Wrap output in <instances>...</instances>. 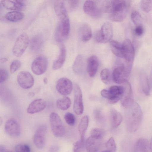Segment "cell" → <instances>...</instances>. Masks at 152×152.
I'll list each match as a JSON object with an SVG mask.
<instances>
[{"label": "cell", "mask_w": 152, "mask_h": 152, "mask_svg": "<svg viewBox=\"0 0 152 152\" xmlns=\"http://www.w3.org/2000/svg\"><path fill=\"white\" fill-rule=\"evenodd\" d=\"M59 150V147L57 145H52L50 148L49 152H58Z\"/></svg>", "instance_id": "bcb514c9"}, {"label": "cell", "mask_w": 152, "mask_h": 152, "mask_svg": "<svg viewBox=\"0 0 152 152\" xmlns=\"http://www.w3.org/2000/svg\"><path fill=\"white\" fill-rule=\"evenodd\" d=\"M73 110L77 115H81L84 110L81 90L79 86L77 84L75 85L74 87Z\"/></svg>", "instance_id": "30bf717a"}, {"label": "cell", "mask_w": 152, "mask_h": 152, "mask_svg": "<svg viewBox=\"0 0 152 152\" xmlns=\"http://www.w3.org/2000/svg\"><path fill=\"white\" fill-rule=\"evenodd\" d=\"M47 129L46 125H42L38 127L34 134V143L36 147L39 149H42L44 146Z\"/></svg>", "instance_id": "4fadbf2b"}, {"label": "cell", "mask_w": 152, "mask_h": 152, "mask_svg": "<svg viewBox=\"0 0 152 152\" xmlns=\"http://www.w3.org/2000/svg\"><path fill=\"white\" fill-rule=\"evenodd\" d=\"M83 64L82 56L80 55H78L73 65L72 69L74 72L78 74H80L83 70Z\"/></svg>", "instance_id": "4dcf8cb0"}, {"label": "cell", "mask_w": 152, "mask_h": 152, "mask_svg": "<svg viewBox=\"0 0 152 152\" xmlns=\"http://www.w3.org/2000/svg\"><path fill=\"white\" fill-rule=\"evenodd\" d=\"M17 81L20 86L24 89H28L34 85V80L31 74L26 71H22L18 74Z\"/></svg>", "instance_id": "7c38bea8"}, {"label": "cell", "mask_w": 152, "mask_h": 152, "mask_svg": "<svg viewBox=\"0 0 152 152\" xmlns=\"http://www.w3.org/2000/svg\"><path fill=\"white\" fill-rule=\"evenodd\" d=\"M6 133L13 137H17L20 134V126L18 122L14 119H10L6 122L4 126Z\"/></svg>", "instance_id": "2e32d148"}, {"label": "cell", "mask_w": 152, "mask_h": 152, "mask_svg": "<svg viewBox=\"0 0 152 152\" xmlns=\"http://www.w3.org/2000/svg\"><path fill=\"white\" fill-rule=\"evenodd\" d=\"M5 152H12L11 151H9V150H7Z\"/></svg>", "instance_id": "db71d44e"}, {"label": "cell", "mask_w": 152, "mask_h": 152, "mask_svg": "<svg viewBox=\"0 0 152 152\" xmlns=\"http://www.w3.org/2000/svg\"><path fill=\"white\" fill-rule=\"evenodd\" d=\"M131 70L124 64L113 70L112 77L114 81L118 84L124 83L127 81V79Z\"/></svg>", "instance_id": "52a82bcc"}, {"label": "cell", "mask_w": 152, "mask_h": 152, "mask_svg": "<svg viewBox=\"0 0 152 152\" xmlns=\"http://www.w3.org/2000/svg\"><path fill=\"white\" fill-rule=\"evenodd\" d=\"M134 31L135 33L137 36H140L142 35L144 32V28L142 25L136 26Z\"/></svg>", "instance_id": "f6af8a7d"}, {"label": "cell", "mask_w": 152, "mask_h": 152, "mask_svg": "<svg viewBox=\"0 0 152 152\" xmlns=\"http://www.w3.org/2000/svg\"><path fill=\"white\" fill-rule=\"evenodd\" d=\"M130 1H111L109 18L112 21L120 22L126 18L130 6Z\"/></svg>", "instance_id": "3957f363"}, {"label": "cell", "mask_w": 152, "mask_h": 152, "mask_svg": "<svg viewBox=\"0 0 152 152\" xmlns=\"http://www.w3.org/2000/svg\"><path fill=\"white\" fill-rule=\"evenodd\" d=\"M66 53V49L65 46L63 44L61 45L59 55L53 63L52 68L53 70H57L62 66L65 61Z\"/></svg>", "instance_id": "cb8c5ba5"}, {"label": "cell", "mask_w": 152, "mask_h": 152, "mask_svg": "<svg viewBox=\"0 0 152 152\" xmlns=\"http://www.w3.org/2000/svg\"><path fill=\"white\" fill-rule=\"evenodd\" d=\"M29 42L28 37L25 33L20 35L17 38L13 46L12 51L17 57L21 56L24 53Z\"/></svg>", "instance_id": "5b68a950"}, {"label": "cell", "mask_w": 152, "mask_h": 152, "mask_svg": "<svg viewBox=\"0 0 152 152\" xmlns=\"http://www.w3.org/2000/svg\"><path fill=\"white\" fill-rule=\"evenodd\" d=\"M1 3L6 9L15 11L22 10L25 6L24 1L23 0H2Z\"/></svg>", "instance_id": "ac0fdd59"}, {"label": "cell", "mask_w": 152, "mask_h": 152, "mask_svg": "<svg viewBox=\"0 0 152 152\" xmlns=\"http://www.w3.org/2000/svg\"><path fill=\"white\" fill-rule=\"evenodd\" d=\"M64 118L66 123L70 126H73L75 122V118L74 115L69 112L66 113L64 116Z\"/></svg>", "instance_id": "74e56055"}, {"label": "cell", "mask_w": 152, "mask_h": 152, "mask_svg": "<svg viewBox=\"0 0 152 152\" xmlns=\"http://www.w3.org/2000/svg\"><path fill=\"white\" fill-rule=\"evenodd\" d=\"M131 18L133 23L136 26L142 25V18L138 12H133L131 14Z\"/></svg>", "instance_id": "e575fe53"}, {"label": "cell", "mask_w": 152, "mask_h": 152, "mask_svg": "<svg viewBox=\"0 0 152 152\" xmlns=\"http://www.w3.org/2000/svg\"><path fill=\"white\" fill-rule=\"evenodd\" d=\"M7 150L4 146L0 145V152H5Z\"/></svg>", "instance_id": "7dc6e473"}, {"label": "cell", "mask_w": 152, "mask_h": 152, "mask_svg": "<svg viewBox=\"0 0 152 152\" xmlns=\"http://www.w3.org/2000/svg\"><path fill=\"white\" fill-rule=\"evenodd\" d=\"M54 10L59 20L56 36L62 40L67 37L70 28L69 18L64 1H56L54 4Z\"/></svg>", "instance_id": "6da1fadb"}, {"label": "cell", "mask_w": 152, "mask_h": 152, "mask_svg": "<svg viewBox=\"0 0 152 152\" xmlns=\"http://www.w3.org/2000/svg\"><path fill=\"white\" fill-rule=\"evenodd\" d=\"M7 59L6 58H3L1 59L0 61L2 63H4L7 61Z\"/></svg>", "instance_id": "681fc988"}, {"label": "cell", "mask_w": 152, "mask_h": 152, "mask_svg": "<svg viewBox=\"0 0 152 152\" xmlns=\"http://www.w3.org/2000/svg\"><path fill=\"white\" fill-rule=\"evenodd\" d=\"M99 64V59L96 56L92 55L88 58L87 61V70L90 77H93L95 75Z\"/></svg>", "instance_id": "ffe728a7"}, {"label": "cell", "mask_w": 152, "mask_h": 152, "mask_svg": "<svg viewBox=\"0 0 152 152\" xmlns=\"http://www.w3.org/2000/svg\"><path fill=\"white\" fill-rule=\"evenodd\" d=\"M89 123V117L87 115L84 116L81 119L78 126V130L80 135V140L84 141V137Z\"/></svg>", "instance_id": "4316f807"}, {"label": "cell", "mask_w": 152, "mask_h": 152, "mask_svg": "<svg viewBox=\"0 0 152 152\" xmlns=\"http://www.w3.org/2000/svg\"><path fill=\"white\" fill-rule=\"evenodd\" d=\"M126 109L127 129L130 132H134L138 129L142 122V110L139 105L135 101Z\"/></svg>", "instance_id": "7a4b0ae2"}, {"label": "cell", "mask_w": 152, "mask_h": 152, "mask_svg": "<svg viewBox=\"0 0 152 152\" xmlns=\"http://www.w3.org/2000/svg\"><path fill=\"white\" fill-rule=\"evenodd\" d=\"M110 115L112 126L114 128L117 127L122 121L123 118L121 115L114 108L111 109Z\"/></svg>", "instance_id": "d4e9b609"}, {"label": "cell", "mask_w": 152, "mask_h": 152, "mask_svg": "<svg viewBox=\"0 0 152 152\" xmlns=\"http://www.w3.org/2000/svg\"><path fill=\"white\" fill-rule=\"evenodd\" d=\"M3 122V120L2 118L0 117V126L1 125Z\"/></svg>", "instance_id": "816d5d0a"}, {"label": "cell", "mask_w": 152, "mask_h": 152, "mask_svg": "<svg viewBox=\"0 0 152 152\" xmlns=\"http://www.w3.org/2000/svg\"><path fill=\"white\" fill-rule=\"evenodd\" d=\"M43 82L45 84H47L48 82V80L47 78L44 77L43 78Z\"/></svg>", "instance_id": "f907efd6"}, {"label": "cell", "mask_w": 152, "mask_h": 152, "mask_svg": "<svg viewBox=\"0 0 152 152\" xmlns=\"http://www.w3.org/2000/svg\"><path fill=\"white\" fill-rule=\"evenodd\" d=\"M110 73L107 68L102 69L101 72L100 77L102 81L104 83L107 84L110 82Z\"/></svg>", "instance_id": "d6a6232c"}, {"label": "cell", "mask_w": 152, "mask_h": 152, "mask_svg": "<svg viewBox=\"0 0 152 152\" xmlns=\"http://www.w3.org/2000/svg\"><path fill=\"white\" fill-rule=\"evenodd\" d=\"M101 37L102 43H106L110 41L113 36V26L109 21L104 23L99 30Z\"/></svg>", "instance_id": "e0dca14e"}, {"label": "cell", "mask_w": 152, "mask_h": 152, "mask_svg": "<svg viewBox=\"0 0 152 152\" xmlns=\"http://www.w3.org/2000/svg\"><path fill=\"white\" fill-rule=\"evenodd\" d=\"M78 34L81 40L84 42L88 41L92 36L90 26L86 24L82 25L79 29Z\"/></svg>", "instance_id": "603a6c76"}, {"label": "cell", "mask_w": 152, "mask_h": 152, "mask_svg": "<svg viewBox=\"0 0 152 152\" xmlns=\"http://www.w3.org/2000/svg\"><path fill=\"white\" fill-rule=\"evenodd\" d=\"M83 147L84 141H77L73 144V152H82Z\"/></svg>", "instance_id": "ab89813d"}, {"label": "cell", "mask_w": 152, "mask_h": 152, "mask_svg": "<svg viewBox=\"0 0 152 152\" xmlns=\"http://www.w3.org/2000/svg\"><path fill=\"white\" fill-rule=\"evenodd\" d=\"M34 95V94L33 92H29L28 94V96L29 97H32Z\"/></svg>", "instance_id": "c3c4849f"}, {"label": "cell", "mask_w": 152, "mask_h": 152, "mask_svg": "<svg viewBox=\"0 0 152 152\" xmlns=\"http://www.w3.org/2000/svg\"><path fill=\"white\" fill-rule=\"evenodd\" d=\"M140 82L142 91L146 95H149L150 87L149 80L147 76L145 74H141L140 75Z\"/></svg>", "instance_id": "484cf974"}, {"label": "cell", "mask_w": 152, "mask_h": 152, "mask_svg": "<svg viewBox=\"0 0 152 152\" xmlns=\"http://www.w3.org/2000/svg\"><path fill=\"white\" fill-rule=\"evenodd\" d=\"M105 130L102 129L95 128L92 129L90 132V136L101 140L104 136Z\"/></svg>", "instance_id": "836d02e7"}, {"label": "cell", "mask_w": 152, "mask_h": 152, "mask_svg": "<svg viewBox=\"0 0 152 152\" xmlns=\"http://www.w3.org/2000/svg\"><path fill=\"white\" fill-rule=\"evenodd\" d=\"M124 92L120 100L122 106L126 108L134 102L132 89L130 83L127 81L124 83Z\"/></svg>", "instance_id": "5bb4252c"}, {"label": "cell", "mask_w": 152, "mask_h": 152, "mask_svg": "<svg viewBox=\"0 0 152 152\" xmlns=\"http://www.w3.org/2000/svg\"><path fill=\"white\" fill-rule=\"evenodd\" d=\"M105 146L107 150L109 152H116V145L114 139L113 137H111L106 142Z\"/></svg>", "instance_id": "d590c367"}, {"label": "cell", "mask_w": 152, "mask_h": 152, "mask_svg": "<svg viewBox=\"0 0 152 152\" xmlns=\"http://www.w3.org/2000/svg\"><path fill=\"white\" fill-rule=\"evenodd\" d=\"M110 46L112 52L116 56L123 58L122 44L115 40H111Z\"/></svg>", "instance_id": "f1b7e54d"}, {"label": "cell", "mask_w": 152, "mask_h": 152, "mask_svg": "<svg viewBox=\"0 0 152 152\" xmlns=\"http://www.w3.org/2000/svg\"><path fill=\"white\" fill-rule=\"evenodd\" d=\"M56 88L60 94L66 96L71 93L73 88L72 84L69 79L62 77L58 80Z\"/></svg>", "instance_id": "9a60e30c"}, {"label": "cell", "mask_w": 152, "mask_h": 152, "mask_svg": "<svg viewBox=\"0 0 152 152\" xmlns=\"http://www.w3.org/2000/svg\"><path fill=\"white\" fill-rule=\"evenodd\" d=\"M101 140L91 136L89 137L85 143L87 152H99L101 146Z\"/></svg>", "instance_id": "d6986e66"}, {"label": "cell", "mask_w": 152, "mask_h": 152, "mask_svg": "<svg viewBox=\"0 0 152 152\" xmlns=\"http://www.w3.org/2000/svg\"><path fill=\"white\" fill-rule=\"evenodd\" d=\"M101 152H109V151H107V150H106L103 151Z\"/></svg>", "instance_id": "f5cc1de1"}, {"label": "cell", "mask_w": 152, "mask_h": 152, "mask_svg": "<svg viewBox=\"0 0 152 152\" xmlns=\"http://www.w3.org/2000/svg\"><path fill=\"white\" fill-rule=\"evenodd\" d=\"M48 65L47 58L43 56L36 58L32 62L31 69L33 72L37 75L42 74L46 71Z\"/></svg>", "instance_id": "ba28073f"}, {"label": "cell", "mask_w": 152, "mask_h": 152, "mask_svg": "<svg viewBox=\"0 0 152 152\" xmlns=\"http://www.w3.org/2000/svg\"><path fill=\"white\" fill-rule=\"evenodd\" d=\"M124 91L123 86H113L108 90L104 89L101 92L102 96L112 104L115 103L121 100Z\"/></svg>", "instance_id": "277c9868"}, {"label": "cell", "mask_w": 152, "mask_h": 152, "mask_svg": "<svg viewBox=\"0 0 152 152\" xmlns=\"http://www.w3.org/2000/svg\"><path fill=\"white\" fill-rule=\"evenodd\" d=\"M21 63L18 60H15L11 63L10 67V71L13 73L17 71L21 66Z\"/></svg>", "instance_id": "60d3db41"}, {"label": "cell", "mask_w": 152, "mask_h": 152, "mask_svg": "<svg viewBox=\"0 0 152 152\" xmlns=\"http://www.w3.org/2000/svg\"><path fill=\"white\" fill-rule=\"evenodd\" d=\"M43 43V38L41 35H38L35 36L32 40L31 47L35 50H39L41 48Z\"/></svg>", "instance_id": "1f68e13d"}, {"label": "cell", "mask_w": 152, "mask_h": 152, "mask_svg": "<svg viewBox=\"0 0 152 152\" xmlns=\"http://www.w3.org/2000/svg\"><path fill=\"white\" fill-rule=\"evenodd\" d=\"M151 140L150 143L144 138L138 139L134 146V152H151Z\"/></svg>", "instance_id": "7402d4cb"}, {"label": "cell", "mask_w": 152, "mask_h": 152, "mask_svg": "<svg viewBox=\"0 0 152 152\" xmlns=\"http://www.w3.org/2000/svg\"><path fill=\"white\" fill-rule=\"evenodd\" d=\"M24 17V14L19 11L9 12L5 15V18L8 20L13 22H17L22 20Z\"/></svg>", "instance_id": "83f0119b"}, {"label": "cell", "mask_w": 152, "mask_h": 152, "mask_svg": "<svg viewBox=\"0 0 152 152\" xmlns=\"http://www.w3.org/2000/svg\"><path fill=\"white\" fill-rule=\"evenodd\" d=\"M8 77V72L5 69L0 68V83L5 81Z\"/></svg>", "instance_id": "7bdbcfd3"}, {"label": "cell", "mask_w": 152, "mask_h": 152, "mask_svg": "<svg viewBox=\"0 0 152 152\" xmlns=\"http://www.w3.org/2000/svg\"><path fill=\"white\" fill-rule=\"evenodd\" d=\"M1 4H0V10L1 9Z\"/></svg>", "instance_id": "11a10c76"}, {"label": "cell", "mask_w": 152, "mask_h": 152, "mask_svg": "<svg viewBox=\"0 0 152 152\" xmlns=\"http://www.w3.org/2000/svg\"><path fill=\"white\" fill-rule=\"evenodd\" d=\"M140 7L142 10L145 12H148L152 9V0H142L140 2Z\"/></svg>", "instance_id": "8d00e7d4"}, {"label": "cell", "mask_w": 152, "mask_h": 152, "mask_svg": "<svg viewBox=\"0 0 152 152\" xmlns=\"http://www.w3.org/2000/svg\"><path fill=\"white\" fill-rule=\"evenodd\" d=\"M83 10L86 14L94 18H99L102 14L99 7L93 1H86L83 5Z\"/></svg>", "instance_id": "9c48e42d"}, {"label": "cell", "mask_w": 152, "mask_h": 152, "mask_svg": "<svg viewBox=\"0 0 152 152\" xmlns=\"http://www.w3.org/2000/svg\"><path fill=\"white\" fill-rule=\"evenodd\" d=\"M16 152H31L30 147L27 145L19 144L16 145L15 147Z\"/></svg>", "instance_id": "f35d334b"}, {"label": "cell", "mask_w": 152, "mask_h": 152, "mask_svg": "<svg viewBox=\"0 0 152 152\" xmlns=\"http://www.w3.org/2000/svg\"><path fill=\"white\" fill-rule=\"evenodd\" d=\"M46 106V102L43 99H36L29 105L27 112L30 114H33L40 112L43 110Z\"/></svg>", "instance_id": "44dd1931"}, {"label": "cell", "mask_w": 152, "mask_h": 152, "mask_svg": "<svg viewBox=\"0 0 152 152\" xmlns=\"http://www.w3.org/2000/svg\"><path fill=\"white\" fill-rule=\"evenodd\" d=\"M50 121L52 133L57 137H61L65 134V129L61 120L56 113L53 112L50 115Z\"/></svg>", "instance_id": "8992f818"}, {"label": "cell", "mask_w": 152, "mask_h": 152, "mask_svg": "<svg viewBox=\"0 0 152 152\" xmlns=\"http://www.w3.org/2000/svg\"><path fill=\"white\" fill-rule=\"evenodd\" d=\"M66 5L69 10L70 11L75 10L77 7L78 4L77 0H68L67 1Z\"/></svg>", "instance_id": "b9f144b4"}, {"label": "cell", "mask_w": 152, "mask_h": 152, "mask_svg": "<svg viewBox=\"0 0 152 152\" xmlns=\"http://www.w3.org/2000/svg\"><path fill=\"white\" fill-rule=\"evenodd\" d=\"M71 103V101L70 98L65 96L57 99L56 102V106L58 109L65 110L70 107Z\"/></svg>", "instance_id": "f546056e"}, {"label": "cell", "mask_w": 152, "mask_h": 152, "mask_svg": "<svg viewBox=\"0 0 152 152\" xmlns=\"http://www.w3.org/2000/svg\"><path fill=\"white\" fill-rule=\"evenodd\" d=\"M123 58L125 62L132 64L134 57V50L131 41L128 39H125L122 44Z\"/></svg>", "instance_id": "8fae6325"}, {"label": "cell", "mask_w": 152, "mask_h": 152, "mask_svg": "<svg viewBox=\"0 0 152 152\" xmlns=\"http://www.w3.org/2000/svg\"><path fill=\"white\" fill-rule=\"evenodd\" d=\"M94 115L95 119L98 121H102L103 120L104 117L101 111L99 110H95L94 113Z\"/></svg>", "instance_id": "ee69618b"}]
</instances>
